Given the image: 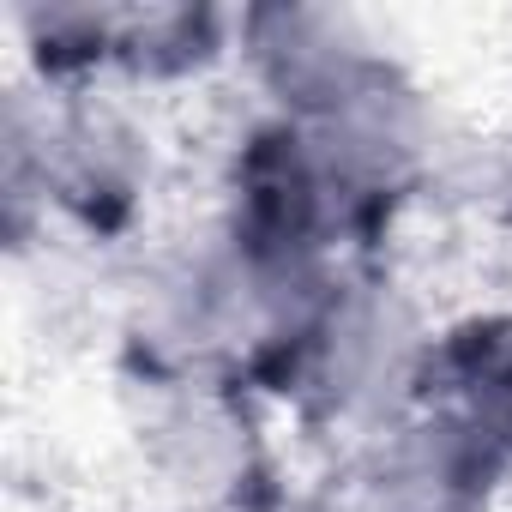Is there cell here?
Here are the masks:
<instances>
[{
	"label": "cell",
	"instance_id": "1",
	"mask_svg": "<svg viewBox=\"0 0 512 512\" xmlns=\"http://www.w3.org/2000/svg\"><path fill=\"white\" fill-rule=\"evenodd\" d=\"M157 181L163 151L127 91H43L31 79L7 91L0 193H7V241L19 253L49 229L97 247L133 241L145 229Z\"/></svg>",
	"mask_w": 512,
	"mask_h": 512
},
{
	"label": "cell",
	"instance_id": "2",
	"mask_svg": "<svg viewBox=\"0 0 512 512\" xmlns=\"http://www.w3.org/2000/svg\"><path fill=\"white\" fill-rule=\"evenodd\" d=\"M434 332L440 326L428 308L392 272L362 260L314 302L290 350L272 362L260 398L314 434H344L362 446L428 404Z\"/></svg>",
	"mask_w": 512,
	"mask_h": 512
},
{
	"label": "cell",
	"instance_id": "3",
	"mask_svg": "<svg viewBox=\"0 0 512 512\" xmlns=\"http://www.w3.org/2000/svg\"><path fill=\"white\" fill-rule=\"evenodd\" d=\"M229 241L278 266L302 272H338L368 260V235L338 187V175L320 157V139L302 121L284 115H253L217 175V217Z\"/></svg>",
	"mask_w": 512,
	"mask_h": 512
},
{
	"label": "cell",
	"instance_id": "4",
	"mask_svg": "<svg viewBox=\"0 0 512 512\" xmlns=\"http://www.w3.org/2000/svg\"><path fill=\"white\" fill-rule=\"evenodd\" d=\"M133 452L175 512H266V398L241 380H133Z\"/></svg>",
	"mask_w": 512,
	"mask_h": 512
},
{
	"label": "cell",
	"instance_id": "5",
	"mask_svg": "<svg viewBox=\"0 0 512 512\" xmlns=\"http://www.w3.org/2000/svg\"><path fill=\"white\" fill-rule=\"evenodd\" d=\"M235 67L266 115L332 121L404 61L380 43L374 19L332 0H260L235 13Z\"/></svg>",
	"mask_w": 512,
	"mask_h": 512
},
{
	"label": "cell",
	"instance_id": "6",
	"mask_svg": "<svg viewBox=\"0 0 512 512\" xmlns=\"http://www.w3.org/2000/svg\"><path fill=\"white\" fill-rule=\"evenodd\" d=\"M308 133L320 139V157L338 175L368 247L428 193V181L440 169V145H446L440 109L410 79V67L380 79L368 97H356L332 121H314Z\"/></svg>",
	"mask_w": 512,
	"mask_h": 512
},
{
	"label": "cell",
	"instance_id": "7",
	"mask_svg": "<svg viewBox=\"0 0 512 512\" xmlns=\"http://www.w3.org/2000/svg\"><path fill=\"white\" fill-rule=\"evenodd\" d=\"M512 464L452 410L422 404L356 446L350 512H500Z\"/></svg>",
	"mask_w": 512,
	"mask_h": 512
},
{
	"label": "cell",
	"instance_id": "8",
	"mask_svg": "<svg viewBox=\"0 0 512 512\" xmlns=\"http://www.w3.org/2000/svg\"><path fill=\"white\" fill-rule=\"evenodd\" d=\"M428 404L470 422L512 464V302L470 308L434 332Z\"/></svg>",
	"mask_w": 512,
	"mask_h": 512
},
{
	"label": "cell",
	"instance_id": "9",
	"mask_svg": "<svg viewBox=\"0 0 512 512\" xmlns=\"http://www.w3.org/2000/svg\"><path fill=\"white\" fill-rule=\"evenodd\" d=\"M235 61V13L223 7H121L115 91H181Z\"/></svg>",
	"mask_w": 512,
	"mask_h": 512
},
{
	"label": "cell",
	"instance_id": "10",
	"mask_svg": "<svg viewBox=\"0 0 512 512\" xmlns=\"http://www.w3.org/2000/svg\"><path fill=\"white\" fill-rule=\"evenodd\" d=\"M7 31L19 43L31 85H43V91L115 85L121 7H97V0H25V7H7Z\"/></svg>",
	"mask_w": 512,
	"mask_h": 512
},
{
	"label": "cell",
	"instance_id": "11",
	"mask_svg": "<svg viewBox=\"0 0 512 512\" xmlns=\"http://www.w3.org/2000/svg\"><path fill=\"white\" fill-rule=\"evenodd\" d=\"M163 512H175V506H163Z\"/></svg>",
	"mask_w": 512,
	"mask_h": 512
}]
</instances>
